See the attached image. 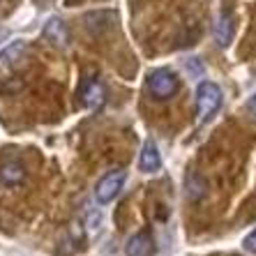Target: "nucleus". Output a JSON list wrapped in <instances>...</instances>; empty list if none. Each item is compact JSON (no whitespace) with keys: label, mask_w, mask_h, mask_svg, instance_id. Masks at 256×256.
<instances>
[{"label":"nucleus","mask_w":256,"mask_h":256,"mask_svg":"<svg viewBox=\"0 0 256 256\" xmlns=\"http://www.w3.org/2000/svg\"><path fill=\"white\" fill-rule=\"evenodd\" d=\"M42 35L54 46H67V42H70V30H67L65 21H60V18H48L42 30Z\"/></svg>","instance_id":"4"},{"label":"nucleus","mask_w":256,"mask_h":256,"mask_svg":"<svg viewBox=\"0 0 256 256\" xmlns=\"http://www.w3.org/2000/svg\"><path fill=\"white\" fill-rule=\"evenodd\" d=\"M148 90L155 97H160V100H166V97H171L173 92L178 90V76H176L171 70H155V72H150Z\"/></svg>","instance_id":"3"},{"label":"nucleus","mask_w":256,"mask_h":256,"mask_svg":"<svg viewBox=\"0 0 256 256\" xmlns=\"http://www.w3.org/2000/svg\"><path fill=\"white\" fill-rule=\"evenodd\" d=\"M162 166V155L155 141H146L141 150V160H138V168L143 173H155Z\"/></svg>","instance_id":"5"},{"label":"nucleus","mask_w":256,"mask_h":256,"mask_svg":"<svg viewBox=\"0 0 256 256\" xmlns=\"http://www.w3.org/2000/svg\"><path fill=\"white\" fill-rule=\"evenodd\" d=\"M242 247L250 254H256V228L250 233V236H244V240H242Z\"/></svg>","instance_id":"11"},{"label":"nucleus","mask_w":256,"mask_h":256,"mask_svg":"<svg viewBox=\"0 0 256 256\" xmlns=\"http://www.w3.org/2000/svg\"><path fill=\"white\" fill-rule=\"evenodd\" d=\"M125 180H127V173L125 171H108L106 176L97 182V187H95L97 203L106 206V203L114 201L120 192H122V187H125Z\"/></svg>","instance_id":"2"},{"label":"nucleus","mask_w":256,"mask_h":256,"mask_svg":"<svg viewBox=\"0 0 256 256\" xmlns=\"http://www.w3.org/2000/svg\"><path fill=\"white\" fill-rule=\"evenodd\" d=\"M222 106V88L212 81H201L196 88V108L198 118L208 120L214 116V111Z\"/></svg>","instance_id":"1"},{"label":"nucleus","mask_w":256,"mask_h":256,"mask_svg":"<svg viewBox=\"0 0 256 256\" xmlns=\"http://www.w3.org/2000/svg\"><path fill=\"white\" fill-rule=\"evenodd\" d=\"M125 252H127V256H152V252H155V242H152V238H150V233L141 231V233H136V236H132V238L127 240Z\"/></svg>","instance_id":"6"},{"label":"nucleus","mask_w":256,"mask_h":256,"mask_svg":"<svg viewBox=\"0 0 256 256\" xmlns=\"http://www.w3.org/2000/svg\"><path fill=\"white\" fill-rule=\"evenodd\" d=\"M26 44L24 42H12L10 46L2 51V60H7L10 65H16L18 60H24V54H26Z\"/></svg>","instance_id":"10"},{"label":"nucleus","mask_w":256,"mask_h":256,"mask_svg":"<svg viewBox=\"0 0 256 256\" xmlns=\"http://www.w3.org/2000/svg\"><path fill=\"white\" fill-rule=\"evenodd\" d=\"M214 37H217V44L220 46H228L233 40V16L231 14H224L217 24V30H214Z\"/></svg>","instance_id":"9"},{"label":"nucleus","mask_w":256,"mask_h":256,"mask_svg":"<svg viewBox=\"0 0 256 256\" xmlns=\"http://www.w3.org/2000/svg\"><path fill=\"white\" fill-rule=\"evenodd\" d=\"M247 108H250V114L256 116V95H252L250 100H247Z\"/></svg>","instance_id":"12"},{"label":"nucleus","mask_w":256,"mask_h":256,"mask_svg":"<svg viewBox=\"0 0 256 256\" xmlns=\"http://www.w3.org/2000/svg\"><path fill=\"white\" fill-rule=\"evenodd\" d=\"M81 97H84V104L90 108H97L104 104V88L97 78H88L81 88Z\"/></svg>","instance_id":"8"},{"label":"nucleus","mask_w":256,"mask_h":256,"mask_svg":"<svg viewBox=\"0 0 256 256\" xmlns=\"http://www.w3.org/2000/svg\"><path fill=\"white\" fill-rule=\"evenodd\" d=\"M26 180V168L24 164H18V162H5L2 166H0V182L7 187H14V185H21Z\"/></svg>","instance_id":"7"}]
</instances>
